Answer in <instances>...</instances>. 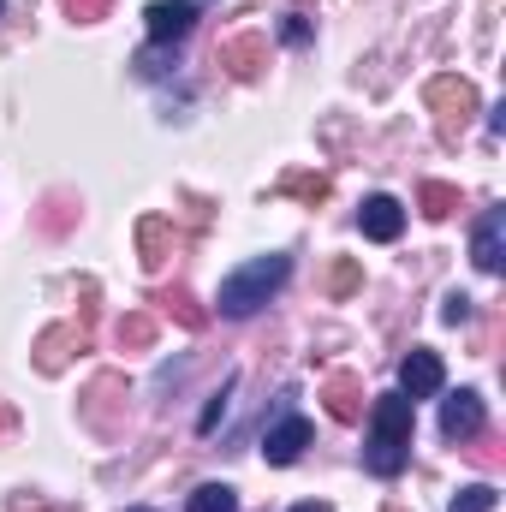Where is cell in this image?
<instances>
[{
  "label": "cell",
  "mask_w": 506,
  "mask_h": 512,
  "mask_svg": "<svg viewBox=\"0 0 506 512\" xmlns=\"http://www.w3.org/2000/svg\"><path fill=\"white\" fill-rule=\"evenodd\" d=\"M304 36H310V24H304V18L292 12V18H286V42H304Z\"/></svg>",
  "instance_id": "obj_19"
},
{
  "label": "cell",
  "mask_w": 506,
  "mask_h": 512,
  "mask_svg": "<svg viewBox=\"0 0 506 512\" xmlns=\"http://www.w3.org/2000/svg\"><path fill=\"white\" fill-rule=\"evenodd\" d=\"M191 6H197V12H203V6H215V0H191Z\"/></svg>",
  "instance_id": "obj_21"
},
{
  "label": "cell",
  "mask_w": 506,
  "mask_h": 512,
  "mask_svg": "<svg viewBox=\"0 0 506 512\" xmlns=\"http://www.w3.org/2000/svg\"><path fill=\"white\" fill-rule=\"evenodd\" d=\"M322 399H328V411L340 417V423H358L364 417V387H358V376H328V387H322Z\"/></svg>",
  "instance_id": "obj_10"
},
{
  "label": "cell",
  "mask_w": 506,
  "mask_h": 512,
  "mask_svg": "<svg viewBox=\"0 0 506 512\" xmlns=\"http://www.w3.org/2000/svg\"><path fill=\"white\" fill-rule=\"evenodd\" d=\"M149 334H155L149 316H126V322H120V346H149Z\"/></svg>",
  "instance_id": "obj_16"
},
{
  "label": "cell",
  "mask_w": 506,
  "mask_h": 512,
  "mask_svg": "<svg viewBox=\"0 0 506 512\" xmlns=\"http://www.w3.org/2000/svg\"><path fill=\"white\" fill-rule=\"evenodd\" d=\"M227 393H233V382L221 387V393H215V405H209V411H203V423H197V429H203V435H209V429H215V423H221V411H227Z\"/></svg>",
  "instance_id": "obj_18"
},
{
  "label": "cell",
  "mask_w": 506,
  "mask_h": 512,
  "mask_svg": "<svg viewBox=\"0 0 506 512\" xmlns=\"http://www.w3.org/2000/svg\"><path fill=\"white\" fill-rule=\"evenodd\" d=\"M143 24H149V42H179V36H191L197 6H191V0H155V6L143 12Z\"/></svg>",
  "instance_id": "obj_8"
},
{
  "label": "cell",
  "mask_w": 506,
  "mask_h": 512,
  "mask_svg": "<svg viewBox=\"0 0 506 512\" xmlns=\"http://www.w3.org/2000/svg\"><path fill=\"white\" fill-rule=\"evenodd\" d=\"M429 102L441 108V131L453 137V131H459V120L477 108V90H471L465 78H435V84H429Z\"/></svg>",
  "instance_id": "obj_9"
},
{
  "label": "cell",
  "mask_w": 506,
  "mask_h": 512,
  "mask_svg": "<svg viewBox=\"0 0 506 512\" xmlns=\"http://www.w3.org/2000/svg\"><path fill=\"white\" fill-rule=\"evenodd\" d=\"M185 512H239V495L227 489V483H203L197 495H191V507Z\"/></svg>",
  "instance_id": "obj_13"
},
{
  "label": "cell",
  "mask_w": 506,
  "mask_h": 512,
  "mask_svg": "<svg viewBox=\"0 0 506 512\" xmlns=\"http://www.w3.org/2000/svg\"><path fill=\"white\" fill-rule=\"evenodd\" d=\"M495 507H501V495H495L489 483H465V489L447 501V512H495Z\"/></svg>",
  "instance_id": "obj_12"
},
{
  "label": "cell",
  "mask_w": 506,
  "mask_h": 512,
  "mask_svg": "<svg viewBox=\"0 0 506 512\" xmlns=\"http://www.w3.org/2000/svg\"><path fill=\"white\" fill-rule=\"evenodd\" d=\"M126 512H149V507H126Z\"/></svg>",
  "instance_id": "obj_22"
},
{
  "label": "cell",
  "mask_w": 506,
  "mask_h": 512,
  "mask_svg": "<svg viewBox=\"0 0 506 512\" xmlns=\"http://www.w3.org/2000/svg\"><path fill=\"white\" fill-rule=\"evenodd\" d=\"M60 6H66V18H72V24H96V18H108V6H114V0H60Z\"/></svg>",
  "instance_id": "obj_15"
},
{
  "label": "cell",
  "mask_w": 506,
  "mask_h": 512,
  "mask_svg": "<svg viewBox=\"0 0 506 512\" xmlns=\"http://www.w3.org/2000/svg\"><path fill=\"white\" fill-rule=\"evenodd\" d=\"M310 435H316V429H310V417H298V411H286V417H280V423H274V429L262 435V459L286 471V465H298V459H304V447H310Z\"/></svg>",
  "instance_id": "obj_4"
},
{
  "label": "cell",
  "mask_w": 506,
  "mask_h": 512,
  "mask_svg": "<svg viewBox=\"0 0 506 512\" xmlns=\"http://www.w3.org/2000/svg\"><path fill=\"white\" fill-rule=\"evenodd\" d=\"M292 512H334V507H328V501H298Z\"/></svg>",
  "instance_id": "obj_20"
},
{
  "label": "cell",
  "mask_w": 506,
  "mask_h": 512,
  "mask_svg": "<svg viewBox=\"0 0 506 512\" xmlns=\"http://www.w3.org/2000/svg\"><path fill=\"white\" fill-rule=\"evenodd\" d=\"M286 274H292V256L286 251H268V256H251L245 268H233L227 280H221V316H233V322H245V316H256L280 286H286Z\"/></svg>",
  "instance_id": "obj_2"
},
{
  "label": "cell",
  "mask_w": 506,
  "mask_h": 512,
  "mask_svg": "<svg viewBox=\"0 0 506 512\" xmlns=\"http://www.w3.org/2000/svg\"><path fill=\"white\" fill-rule=\"evenodd\" d=\"M471 262H477L483 274H501V262H506V209H483V221H477V233H471Z\"/></svg>",
  "instance_id": "obj_7"
},
{
  "label": "cell",
  "mask_w": 506,
  "mask_h": 512,
  "mask_svg": "<svg viewBox=\"0 0 506 512\" xmlns=\"http://www.w3.org/2000/svg\"><path fill=\"white\" fill-rule=\"evenodd\" d=\"M417 203H423V215H435V221H447V215L459 209V191H453V185H435V179H429V185L417 191Z\"/></svg>",
  "instance_id": "obj_14"
},
{
  "label": "cell",
  "mask_w": 506,
  "mask_h": 512,
  "mask_svg": "<svg viewBox=\"0 0 506 512\" xmlns=\"http://www.w3.org/2000/svg\"><path fill=\"white\" fill-rule=\"evenodd\" d=\"M411 429H417V399L381 393L370 405V441H364V471L370 477H399L411 465Z\"/></svg>",
  "instance_id": "obj_1"
},
{
  "label": "cell",
  "mask_w": 506,
  "mask_h": 512,
  "mask_svg": "<svg viewBox=\"0 0 506 512\" xmlns=\"http://www.w3.org/2000/svg\"><path fill=\"white\" fill-rule=\"evenodd\" d=\"M441 322L465 328V322H471V298H465V292H447V304H441Z\"/></svg>",
  "instance_id": "obj_17"
},
{
  "label": "cell",
  "mask_w": 506,
  "mask_h": 512,
  "mask_svg": "<svg viewBox=\"0 0 506 512\" xmlns=\"http://www.w3.org/2000/svg\"><path fill=\"white\" fill-rule=\"evenodd\" d=\"M221 66H227L233 78H256V66H262V42H256V36L227 42V48H221Z\"/></svg>",
  "instance_id": "obj_11"
},
{
  "label": "cell",
  "mask_w": 506,
  "mask_h": 512,
  "mask_svg": "<svg viewBox=\"0 0 506 512\" xmlns=\"http://www.w3.org/2000/svg\"><path fill=\"white\" fill-rule=\"evenodd\" d=\"M358 233L376 239V245H393V239L405 233V209H399V197H387V191L364 197V203H358Z\"/></svg>",
  "instance_id": "obj_6"
},
{
  "label": "cell",
  "mask_w": 506,
  "mask_h": 512,
  "mask_svg": "<svg viewBox=\"0 0 506 512\" xmlns=\"http://www.w3.org/2000/svg\"><path fill=\"white\" fill-rule=\"evenodd\" d=\"M483 423H489V411H483L477 387H459V393L441 399V435L447 441H471V435H483Z\"/></svg>",
  "instance_id": "obj_3"
},
{
  "label": "cell",
  "mask_w": 506,
  "mask_h": 512,
  "mask_svg": "<svg viewBox=\"0 0 506 512\" xmlns=\"http://www.w3.org/2000/svg\"><path fill=\"white\" fill-rule=\"evenodd\" d=\"M0 6H6V0H0Z\"/></svg>",
  "instance_id": "obj_23"
},
{
  "label": "cell",
  "mask_w": 506,
  "mask_h": 512,
  "mask_svg": "<svg viewBox=\"0 0 506 512\" xmlns=\"http://www.w3.org/2000/svg\"><path fill=\"white\" fill-rule=\"evenodd\" d=\"M447 382V370H441V358L429 352V346H411L405 358H399V393L405 399H435Z\"/></svg>",
  "instance_id": "obj_5"
}]
</instances>
